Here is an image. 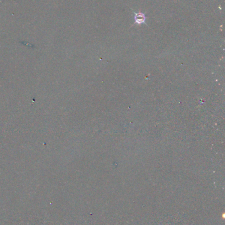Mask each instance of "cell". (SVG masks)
Wrapping results in <instances>:
<instances>
[{
	"mask_svg": "<svg viewBox=\"0 0 225 225\" xmlns=\"http://www.w3.org/2000/svg\"><path fill=\"white\" fill-rule=\"evenodd\" d=\"M145 20H146V17H145L143 13H135V21L136 23L137 24L145 23Z\"/></svg>",
	"mask_w": 225,
	"mask_h": 225,
	"instance_id": "1",
	"label": "cell"
}]
</instances>
